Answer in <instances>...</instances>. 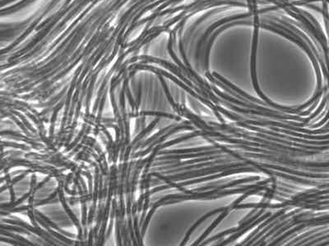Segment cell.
Here are the masks:
<instances>
[{
	"label": "cell",
	"mask_w": 329,
	"mask_h": 246,
	"mask_svg": "<svg viewBox=\"0 0 329 246\" xmlns=\"http://www.w3.org/2000/svg\"><path fill=\"white\" fill-rule=\"evenodd\" d=\"M328 220H324V221H317L313 222V223H302L300 226H297L296 228H293L292 230L289 231L286 234L282 235V237H278V239L275 240V241H272V243L268 245V246H276L278 245V243L282 242V241L285 240L286 238H288L289 236L290 235L294 234V233H297L300 230H304V228H308V227H316V226H321V225H328Z\"/></svg>",
	"instance_id": "7a4b0ae2"
},
{
	"label": "cell",
	"mask_w": 329,
	"mask_h": 246,
	"mask_svg": "<svg viewBox=\"0 0 329 246\" xmlns=\"http://www.w3.org/2000/svg\"><path fill=\"white\" fill-rule=\"evenodd\" d=\"M322 230V229H316V230L310 231V232H308L306 233V234L300 235L299 237H297L296 239L293 240L292 242H290L289 244H288V246H293V245L296 244V242H299L300 241H302V239H304L306 237H308V236H311V235L314 234V233H318V231Z\"/></svg>",
	"instance_id": "52a82bcc"
},
{
	"label": "cell",
	"mask_w": 329,
	"mask_h": 246,
	"mask_svg": "<svg viewBox=\"0 0 329 246\" xmlns=\"http://www.w3.org/2000/svg\"><path fill=\"white\" fill-rule=\"evenodd\" d=\"M234 160H238V159H220V160H216L215 162H209V163H202L200 164H194V165L188 166V167H184V168H176L174 170H170L169 172H166V173H177V172H180V171H188L194 170V169H198V168H204V167H209V166H214L215 164H225V163H229V162L234 161Z\"/></svg>",
	"instance_id": "277c9868"
},
{
	"label": "cell",
	"mask_w": 329,
	"mask_h": 246,
	"mask_svg": "<svg viewBox=\"0 0 329 246\" xmlns=\"http://www.w3.org/2000/svg\"><path fill=\"white\" fill-rule=\"evenodd\" d=\"M324 233H328V230L326 231L325 233H317V234H314L311 235V237H306V238H304V239H302V241H300L299 243H297V244H294V246H303V245L304 244V243H306V242H310V241H312V240L316 239V238H317L318 237H320V236H322L324 235Z\"/></svg>",
	"instance_id": "8992f818"
},
{
	"label": "cell",
	"mask_w": 329,
	"mask_h": 246,
	"mask_svg": "<svg viewBox=\"0 0 329 246\" xmlns=\"http://www.w3.org/2000/svg\"><path fill=\"white\" fill-rule=\"evenodd\" d=\"M329 238V235L328 233H327L326 234V236L324 237H320V238H318V239H314L311 241V242H308V244H306L304 246H314V245L316 244V243H318V242H322V241H324V240H328Z\"/></svg>",
	"instance_id": "ba28073f"
},
{
	"label": "cell",
	"mask_w": 329,
	"mask_h": 246,
	"mask_svg": "<svg viewBox=\"0 0 329 246\" xmlns=\"http://www.w3.org/2000/svg\"><path fill=\"white\" fill-rule=\"evenodd\" d=\"M270 216H272V213L271 212H268V213H266V214H265L264 216L261 217V218H260V219L258 218V219H256V220H254V221L251 223V224H250V225L247 226L246 228H244V229H242V230H240V232H238V233H236V234L233 235L232 237H230L229 239L226 240V241H224L222 243L218 244V246H226L228 243H232V242H234L236 240L238 239L239 237H240L242 235L244 234V233H247L248 231H250V229H252V228H254L255 226L258 225L260 223H262V221H264V220H266V219H268L269 217Z\"/></svg>",
	"instance_id": "3957f363"
},
{
	"label": "cell",
	"mask_w": 329,
	"mask_h": 246,
	"mask_svg": "<svg viewBox=\"0 0 329 246\" xmlns=\"http://www.w3.org/2000/svg\"><path fill=\"white\" fill-rule=\"evenodd\" d=\"M142 114L144 115H153V116H160V117H168V118H170V119L177 120V121H180L181 117H178V116L172 115V114H168V113H159V112H154V113H151V112H146V113H142Z\"/></svg>",
	"instance_id": "5b68a950"
},
{
	"label": "cell",
	"mask_w": 329,
	"mask_h": 246,
	"mask_svg": "<svg viewBox=\"0 0 329 246\" xmlns=\"http://www.w3.org/2000/svg\"><path fill=\"white\" fill-rule=\"evenodd\" d=\"M269 189L270 188L264 187V186H260V187H256V188L252 189V190L246 191V193L244 194V195L240 196V197L239 199H237L236 200H234V202L232 203V204H230L229 206L226 207V210L223 211L222 214H220V216L218 217V219H216L215 221L214 222V223H212V224L206 229V232H205V233L200 237V239L197 240L192 246H196L200 245V243H201V242H202V241L208 236L209 233H211L212 231L214 230V228H215L220 223V222L222 221L223 219H225L226 217L228 216V214H229L230 212L232 211V210H234L237 205H239L241 201L246 200L248 196H251V195H254V194L258 193L260 191H264V190L265 191H268Z\"/></svg>",
	"instance_id": "6da1fadb"
}]
</instances>
